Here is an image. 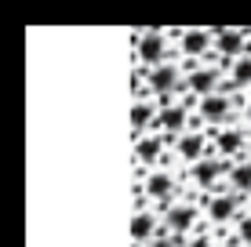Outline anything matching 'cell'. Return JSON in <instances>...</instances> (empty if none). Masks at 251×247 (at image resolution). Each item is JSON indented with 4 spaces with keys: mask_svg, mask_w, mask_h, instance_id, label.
<instances>
[{
    "mask_svg": "<svg viewBox=\"0 0 251 247\" xmlns=\"http://www.w3.org/2000/svg\"><path fill=\"white\" fill-rule=\"evenodd\" d=\"M186 120H189V109L178 106V102H171V106H164L160 113H157V124H153V127H160L164 135H175V138H178V135H186L182 131Z\"/></svg>",
    "mask_w": 251,
    "mask_h": 247,
    "instance_id": "5b68a950",
    "label": "cell"
},
{
    "mask_svg": "<svg viewBox=\"0 0 251 247\" xmlns=\"http://www.w3.org/2000/svg\"><path fill=\"white\" fill-rule=\"evenodd\" d=\"M146 247H178V236H171V233H160L157 240H150Z\"/></svg>",
    "mask_w": 251,
    "mask_h": 247,
    "instance_id": "ffe728a7",
    "label": "cell"
},
{
    "mask_svg": "<svg viewBox=\"0 0 251 247\" xmlns=\"http://www.w3.org/2000/svg\"><path fill=\"white\" fill-rule=\"evenodd\" d=\"M157 113H160V109H153V102H142V98H138L135 109H131V127H135V131H142L146 124H157Z\"/></svg>",
    "mask_w": 251,
    "mask_h": 247,
    "instance_id": "2e32d148",
    "label": "cell"
},
{
    "mask_svg": "<svg viewBox=\"0 0 251 247\" xmlns=\"http://www.w3.org/2000/svg\"><path fill=\"white\" fill-rule=\"evenodd\" d=\"M211 44H215V33H211V29H182V33H178V51L189 55V58L207 55Z\"/></svg>",
    "mask_w": 251,
    "mask_h": 247,
    "instance_id": "277c9868",
    "label": "cell"
},
{
    "mask_svg": "<svg viewBox=\"0 0 251 247\" xmlns=\"http://www.w3.org/2000/svg\"><path fill=\"white\" fill-rule=\"evenodd\" d=\"M135 55L142 66L157 69V66H164V55H168V37L160 29H135Z\"/></svg>",
    "mask_w": 251,
    "mask_h": 247,
    "instance_id": "6da1fadb",
    "label": "cell"
},
{
    "mask_svg": "<svg viewBox=\"0 0 251 247\" xmlns=\"http://www.w3.org/2000/svg\"><path fill=\"white\" fill-rule=\"evenodd\" d=\"M160 149H164V138H160V135L138 138V146H135V160H138L142 167H153V160L160 157Z\"/></svg>",
    "mask_w": 251,
    "mask_h": 247,
    "instance_id": "7c38bea8",
    "label": "cell"
},
{
    "mask_svg": "<svg viewBox=\"0 0 251 247\" xmlns=\"http://www.w3.org/2000/svg\"><path fill=\"white\" fill-rule=\"evenodd\" d=\"M244 116H248V124H251V102H248V109H244Z\"/></svg>",
    "mask_w": 251,
    "mask_h": 247,
    "instance_id": "7402d4cb",
    "label": "cell"
},
{
    "mask_svg": "<svg viewBox=\"0 0 251 247\" xmlns=\"http://www.w3.org/2000/svg\"><path fill=\"white\" fill-rule=\"evenodd\" d=\"M186 88L193 91V95H201V98L215 95V88H219V69H211V66H204V69H193V73L186 76Z\"/></svg>",
    "mask_w": 251,
    "mask_h": 247,
    "instance_id": "ba28073f",
    "label": "cell"
},
{
    "mask_svg": "<svg viewBox=\"0 0 251 247\" xmlns=\"http://www.w3.org/2000/svg\"><path fill=\"white\" fill-rule=\"evenodd\" d=\"M233 84H237V88H251V58L248 55L233 62Z\"/></svg>",
    "mask_w": 251,
    "mask_h": 247,
    "instance_id": "ac0fdd59",
    "label": "cell"
},
{
    "mask_svg": "<svg viewBox=\"0 0 251 247\" xmlns=\"http://www.w3.org/2000/svg\"><path fill=\"white\" fill-rule=\"evenodd\" d=\"M215 146H219L222 157H237V153L244 149V135L240 131H222V135H215Z\"/></svg>",
    "mask_w": 251,
    "mask_h": 247,
    "instance_id": "9a60e30c",
    "label": "cell"
},
{
    "mask_svg": "<svg viewBox=\"0 0 251 247\" xmlns=\"http://www.w3.org/2000/svg\"><path fill=\"white\" fill-rule=\"evenodd\" d=\"M237 215V197H211L207 200V218L211 222H229Z\"/></svg>",
    "mask_w": 251,
    "mask_h": 247,
    "instance_id": "4fadbf2b",
    "label": "cell"
},
{
    "mask_svg": "<svg viewBox=\"0 0 251 247\" xmlns=\"http://www.w3.org/2000/svg\"><path fill=\"white\" fill-rule=\"evenodd\" d=\"M229 109H233V102L222 95V91H215V95L201 98V120L219 124V120H226V116H229Z\"/></svg>",
    "mask_w": 251,
    "mask_h": 247,
    "instance_id": "9c48e42d",
    "label": "cell"
},
{
    "mask_svg": "<svg viewBox=\"0 0 251 247\" xmlns=\"http://www.w3.org/2000/svg\"><path fill=\"white\" fill-rule=\"evenodd\" d=\"M189 247H211V236H193V240H189Z\"/></svg>",
    "mask_w": 251,
    "mask_h": 247,
    "instance_id": "44dd1931",
    "label": "cell"
},
{
    "mask_svg": "<svg viewBox=\"0 0 251 247\" xmlns=\"http://www.w3.org/2000/svg\"><path fill=\"white\" fill-rule=\"evenodd\" d=\"M131 236H135V244H150V240H157V215L153 211H135V218H131Z\"/></svg>",
    "mask_w": 251,
    "mask_h": 247,
    "instance_id": "30bf717a",
    "label": "cell"
},
{
    "mask_svg": "<svg viewBox=\"0 0 251 247\" xmlns=\"http://www.w3.org/2000/svg\"><path fill=\"white\" fill-rule=\"evenodd\" d=\"M178 84H182V73L175 62H164L146 73V91H153V95H171V91H178Z\"/></svg>",
    "mask_w": 251,
    "mask_h": 247,
    "instance_id": "7a4b0ae2",
    "label": "cell"
},
{
    "mask_svg": "<svg viewBox=\"0 0 251 247\" xmlns=\"http://www.w3.org/2000/svg\"><path fill=\"white\" fill-rule=\"evenodd\" d=\"M237 236H240L244 244H251V215H244V218L237 222Z\"/></svg>",
    "mask_w": 251,
    "mask_h": 247,
    "instance_id": "d6986e66",
    "label": "cell"
},
{
    "mask_svg": "<svg viewBox=\"0 0 251 247\" xmlns=\"http://www.w3.org/2000/svg\"><path fill=\"white\" fill-rule=\"evenodd\" d=\"M222 171H226V167H222L219 160L207 157V160H201V164H193V182H197V185H211Z\"/></svg>",
    "mask_w": 251,
    "mask_h": 247,
    "instance_id": "5bb4252c",
    "label": "cell"
},
{
    "mask_svg": "<svg viewBox=\"0 0 251 247\" xmlns=\"http://www.w3.org/2000/svg\"><path fill=\"white\" fill-rule=\"evenodd\" d=\"M229 182H233L237 193H251V164H237L229 171Z\"/></svg>",
    "mask_w": 251,
    "mask_h": 247,
    "instance_id": "e0dca14e",
    "label": "cell"
},
{
    "mask_svg": "<svg viewBox=\"0 0 251 247\" xmlns=\"http://www.w3.org/2000/svg\"><path fill=\"white\" fill-rule=\"evenodd\" d=\"M215 47L222 58H244L248 47V29H226V25H215Z\"/></svg>",
    "mask_w": 251,
    "mask_h": 247,
    "instance_id": "3957f363",
    "label": "cell"
},
{
    "mask_svg": "<svg viewBox=\"0 0 251 247\" xmlns=\"http://www.w3.org/2000/svg\"><path fill=\"white\" fill-rule=\"evenodd\" d=\"M193 222H197V207H189V203H171L168 207V233L171 236H182L193 229Z\"/></svg>",
    "mask_w": 251,
    "mask_h": 247,
    "instance_id": "8992f818",
    "label": "cell"
},
{
    "mask_svg": "<svg viewBox=\"0 0 251 247\" xmlns=\"http://www.w3.org/2000/svg\"><path fill=\"white\" fill-rule=\"evenodd\" d=\"M146 197L157 200V203H171V197H175V178L168 171H150V178H146Z\"/></svg>",
    "mask_w": 251,
    "mask_h": 247,
    "instance_id": "52a82bcc",
    "label": "cell"
},
{
    "mask_svg": "<svg viewBox=\"0 0 251 247\" xmlns=\"http://www.w3.org/2000/svg\"><path fill=\"white\" fill-rule=\"evenodd\" d=\"M175 153L178 160H193V164H201V153H204V135L201 131H186L175 138Z\"/></svg>",
    "mask_w": 251,
    "mask_h": 247,
    "instance_id": "8fae6325",
    "label": "cell"
}]
</instances>
